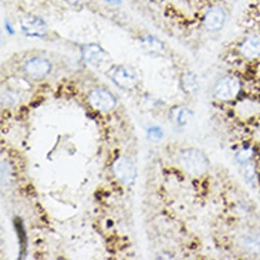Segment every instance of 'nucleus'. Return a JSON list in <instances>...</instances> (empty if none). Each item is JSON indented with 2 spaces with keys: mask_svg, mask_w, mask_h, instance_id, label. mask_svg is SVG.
Here are the masks:
<instances>
[{
  "mask_svg": "<svg viewBox=\"0 0 260 260\" xmlns=\"http://www.w3.org/2000/svg\"><path fill=\"white\" fill-rule=\"evenodd\" d=\"M178 165L192 176H202L209 171L208 156L197 148H186L178 154Z\"/></svg>",
  "mask_w": 260,
  "mask_h": 260,
  "instance_id": "obj_1",
  "label": "nucleus"
},
{
  "mask_svg": "<svg viewBox=\"0 0 260 260\" xmlns=\"http://www.w3.org/2000/svg\"><path fill=\"white\" fill-rule=\"evenodd\" d=\"M20 71L24 77L30 80H43V78L49 77L53 71V61L49 57L43 56V54H31L27 56L20 64Z\"/></svg>",
  "mask_w": 260,
  "mask_h": 260,
  "instance_id": "obj_2",
  "label": "nucleus"
},
{
  "mask_svg": "<svg viewBox=\"0 0 260 260\" xmlns=\"http://www.w3.org/2000/svg\"><path fill=\"white\" fill-rule=\"evenodd\" d=\"M242 91V83L236 76L232 74H226L219 77L212 87V95L218 101H232L235 100Z\"/></svg>",
  "mask_w": 260,
  "mask_h": 260,
  "instance_id": "obj_3",
  "label": "nucleus"
},
{
  "mask_svg": "<svg viewBox=\"0 0 260 260\" xmlns=\"http://www.w3.org/2000/svg\"><path fill=\"white\" fill-rule=\"evenodd\" d=\"M107 76L121 90H134L138 84V74L131 66H125V64L111 66L107 70Z\"/></svg>",
  "mask_w": 260,
  "mask_h": 260,
  "instance_id": "obj_4",
  "label": "nucleus"
},
{
  "mask_svg": "<svg viewBox=\"0 0 260 260\" xmlns=\"http://www.w3.org/2000/svg\"><path fill=\"white\" fill-rule=\"evenodd\" d=\"M87 101L92 110L99 113H111L117 107V99L113 92L107 88H94L88 92Z\"/></svg>",
  "mask_w": 260,
  "mask_h": 260,
  "instance_id": "obj_5",
  "label": "nucleus"
},
{
  "mask_svg": "<svg viewBox=\"0 0 260 260\" xmlns=\"http://www.w3.org/2000/svg\"><path fill=\"white\" fill-rule=\"evenodd\" d=\"M113 174L125 186H133L137 179V165L129 156H118L113 164Z\"/></svg>",
  "mask_w": 260,
  "mask_h": 260,
  "instance_id": "obj_6",
  "label": "nucleus"
},
{
  "mask_svg": "<svg viewBox=\"0 0 260 260\" xmlns=\"http://www.w3.org/2000/svg\"><path fill=\"white\" fill-rule=\"evenodd\" d=\"M81 56L87 61V64H90L91 67H95L99 70L111 66V57H110V54L100 44H95V43L84 44L81 47Z\"/></svg>",
  "mask_w": 260,
  "mask_h": 260,
  "instance_id": "obj_7",
  "label": "nucleus"
},
{
  "mask_svg": "<svg viewBox=\"0 0 260 260\" xmlns=\"http://www.w3.org/2000/svg\"><path fill=\"white\" fill-rule=\"evenodd\" d=\"M20 30L27 37L43 39L49 33V26L42 17L35 14H26L20 19Z\"/></svg>",
  "mask_w": 260,
  "mask_h": 260,
  "instance_id": "obj_8",
  "label": "nucleus"
},
{
  "mask_svg": "<svg viewBox=\"0 0 260 260\" xmlns=\"http://www.w3.org/2000/svg\"><path fill=\"white\" fill-rule=\"evenodd\" d=\"M228 21V12L222 5L212 6L204 16V27L209 33H219Z\"/></svg>",
  "mask_w": 260,
  "mask_h": 260,
  "instance_id": "obj_9",
  "label": "nucleus"
},
{
  "mask_svg": "<svg viewBox=\"0 0 260 260\" xmlns=\"http://www.w3.org/2000/svg\"><path fill=\"white\" fill-rule=\"evenodd\" d=\"M238 51L245 60H257L260 57V35H249L239 43Z\"/></svg>",
  "mask_w": 260,
  "mask_h": 260,
  "instance_id": "obj_10",
  "label": "nucleus"
},
{
  "mask_svg": "<svg viewBox=\"0 0 260 260\" xmlns=\"http://www.w3.org/2000/svg\"><path fill=\"white\" fill-rule=\"evenodd\" d=\"M140 44L144 47V50L147 51L148 54L151 56H165L167 53V47L165 44L152 35H145L141 36Z\"/></svg>",
  "mask_w": 260,
  "mask_h": 260,
  "instance_id": "obj_11",
  "label": "nucleus"
},
{
  "mask_svg": "<svg viewBox=\"0 0 260 260\" xmlns=\"http://www.w3.org/2000/svg\"><path fill=\"white\" fill-rule=\"evenodd\" d=\"M192 118H193V113L190 111L188 107L176 106L172 107L171 111H169V120L176 127H185V125H188Z\"/></svg>",
  "mask_w": 260,
  "mask_h": 260,
  "instance_id": "obj_12",
  "label": "nucleus"
},
{
  "mask_svg": "<svg viewBox=\"0 0 260 260\" xmlns=\"http://www.w3.org/2000/svg\"><path fill=\"white\" fill-rule=\"evenodd\" d=\"M240 246L246 250L247 253L260 254V233L256 231L252 232H245L240 236Z\"/></svg>",
  "mask_w": 260,
  "mask_h": 260,
  "instance_id": "obj_13",
  "label": "nucleus"
},
{
  "mask_svg": "<svg viewBox=\"0 0 260 260\" xmlns=\"http://www.w3.org/2000/svg\"><path fill=\"white\" fill-rule=\"evenodd\" d=\"M179 85L185 94H195L199 90V78L193 71H183L179 76Z\"/></svg>",
  "mask_w": 260,
  "mask_h": 260,
  "instance_id": "obj_14",
  "label": "nucleus"
},
{
  "mask_svg": "<svg viewBox=\"0 0 260 260\" xmlns=\"http://www.w3.org/2000/svg\"><path fill=\"white\" fill-rule=\"evenodd\" d=\"M242 172H243L246 183H249L253 189L259 186V175H257V169H256L254 161H250L245 164V165H242Z\"/></svg>",
  "mask_w": 260,
  "mask_h": 260,
  "instance_id": "obj_15",
  "label": "nucleus"
},
{
  "mask_svg": "<svg viewBox=\"0 0 260 260\" xmlns=\"http://www.w3.org/2000/svg\"><path fill=\"white\" fill-rule=\"evenodd\" d=\"M21 99V94L14 88L6 87L2 90V104L6 107H14L19 104Z\"/></svg>",
  "mask_w": 260,
  "mask_h": 260,
  "instance_id": "obj_16",
  "label": "nucleus"
},
{
  "mask_svg": "<svg viewBox=\"0 0 260 260\" xmlns=\"http://www.w3.org/2000/svg\"><path fill=\"white\" fill-rule=\"evenodd\" d=\"M235 159H236V162L239 164L240 167L247 164V162L253 161V149L249 147L240 148L239 151L235 154Z\"/></svg>",
  "mask_w": 260,
  "mask_h": 260,
  "instance_id": "obj_17",
  "label": "nucleus"
},
{
  "mask_svg": "<svg viewBox=\"0 0 260 260\" xmlns=\"http://www.w3.org/2000/svg\"><path fill=\"white\" fill-rule=\"evenodd\" d=\"M91 0H66V3L71 7H83L88 5Z\"/></svg>",
  "mask_w": 260,
  "mask_h": 260,
  "instance_id": "obj_18",
  "label": "nucleus"
},
{
  "mask_svg": "<svg viewBox=\"0 0 260 260\" xmlns=\"http://www.w3.org/2000/svg\"><path fill=\"white\" fill-rule=\"evenodd\" d=\"M149 135L152 137V138H161L162 137V131H161V128L159 127H152V128H149Z\"/></svg>",
  "mask_w": 260,
  "mask_h": 260,
  "instance_id": "obj_19",
  "label": "nucleus"
},
{
  "mask_svg": "<svg viewBox=\"0 0 260 260\" xmlns=\"http://www.w3.org/2000/svg\"><path fill=\"white\" fill-rule=\"evenodd\" d=\"M108 3H111V5H120L121 0H107Z\"/></svg>",
  "mask_w": 260,
  "mask_h": 260,
  "instance_id": "obj_20",
  "label": "nucleus"
}]
</instances>
